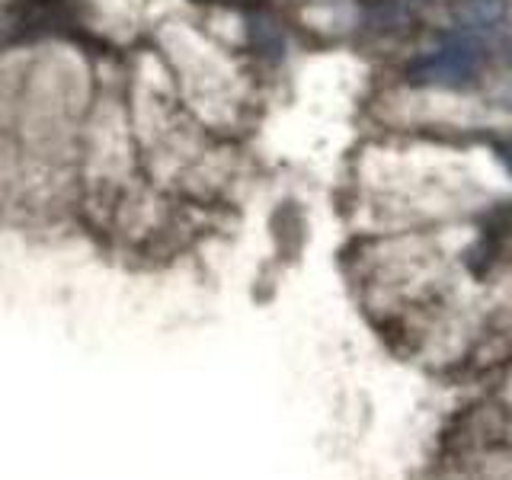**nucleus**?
<instances>
[{
	"label": "nucleus",
	"mask_w": 512,
	"mask_h": 480,
	"mask_svg": "<svg viewBox=\"0 0 512 480\" xmlns=\"http://www.w3.org/2000/svg\"><path fill=\"white\" fill-rule=\"evenodd\" d=\"M484 61L480 48L468 32L445 36L442 48L432 55L416 58L407 68V84L413 87H439V90H464L477 80V68Z\"/></svg>",
	"instance_id": "1"
},
{
	"label": "nucleus",
	"mask_w": 512,
	"mask_h": 480,
	"mask_svg": "<svg viewBox=\"0 0 512 480\" xmlns=\"http://www.w3.org/2000/svg\"><path fill=\"white\" fill-rule=\"evenodd\" d=\"M509 13H512V0H464V4L455 7L458 23L468 32L503 26L509 20Z\"/></svg>",
	"instance_id": "2"
},
{
	"label": "nucleus",
	"mask_w": 512,
	"mask_h": 480,
	"mask_svg": "<svg viewBox=\"0 0 512 480\" xmlns=\"http://www.w3.org/2000/svg\"><path fill=\"white\" fill-rule=\"evenodd\" d=\"M247 39H250V48L260 58L266 61H282L285 55V36H282V29L276 20H269V16L263 13H253L250 20H247Z\"/></svg>",
	"instance_id": "3"
},
{
	"label": "nucleus",
	"mask_w": 512,
	"mask_h": 480,
	"mask_svg": "<svg viewBox=\"0 0 512 480\" xmlns=\"http://www.w3.org/2000/svg\"><path fill=\"white\" fill-rule=\"evenodd\" d=\"M496 157H500V164L509 170L512 176V141H503V144H496Z\"/></svg>",
	"instance_id": "4"
},
{
	"label": "nucleus",
	"mask_w": 512,
	"mask_h": 480,
	"mask_svg": "<svg viewBox=\"0 0 512 480\" xmlns=\"http://www.w3.org/2000/svg\"><path fill=\"white\" fill-rule=\"evenodd\" d=\"M506 61H509V68H512V42H509V52H506Z\"/></svg>",
	"instance_id": "5"
}]
</instances>
